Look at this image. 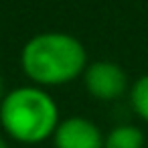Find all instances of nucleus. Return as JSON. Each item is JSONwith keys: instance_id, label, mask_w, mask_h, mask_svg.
<instances>
[{"instance_id": "1", "label": "nucleus", "mask_w": 148, "mask_h": 148, "mask_svg": "<svg viewBox=\"0 0 148 148\" xmlns=\"http://www.w3.org/2000/svg\"><path fill=\"white\" fill-rule=\"evenodd\" d=\"M87 67L83 43L61 31H47L31 37L21 51V69L33 85L59 87L75 81Z\"/></svg>"}, {"instance_id": "2", "label": "nucleus", "mask_w": 148, "mask_h": 148, "mask_svg": "<svg viewBox=\"0 0 148 148\" xmlns=\"http://www.w3.org/2000/svg\"><path fill=\"white\" fill-rule=\"evenodd\" d=\"M59 122V106L45 87L18 85L0 101V128L18 144H41L53 138Z\"/></svg>"}, {"instance_id": "3", "label": "nucleus", "mask_w": 148, "mask_h": 148, "mask_svg": "<svg viewBox=\"0 0 148 148\" xmlns=\"http://www.w3.org/2000/svg\"><path fill=\"white\" fill-rule=\"evenodd\" d=\"M83 85L87 93L99 101H116L128 91V75L126 71L108 59L87 63L83 71Z\"/></svg>"}, {"instance_id": "4", "label": "nucleus", "mask_w": 148, "mask_h": 148, "mask_svg": "<svg viewBox=\"0 0 148 148\" xmlns=\"http://www.w3.org/2000/svg\"><path fill=\"white\" fill-rule=\"evenodd\" d=\"M55 148H103V134L95 122L83 116H69L59 122L53 134Z\"/></svg>"}, {"instance_id": "5", "label": "nucleus", "mask_w": 148, "mask_h": 148, "mask_svg": "<svg viewBox=\"0 0 148 148\" xmlns=\"http://www.w3.org/2000/svg\"><path fill=\"white\" fill-rule=\"evenodd\" d=\"M103 148H144V134L132 124H120L103 136Z\"/></svg>"}, {"instance_id": "6", "label": "nucleus", "mask_w": 148, "mask_h": 148, "mask_svg": "<svg viewBox=\"0 0 148 148\" xmlns=\"http://www.w3.org/2000/svg\"><path fill=\"white\" fill-rule=\"evenodd\" d=\"M130 103H132V110L144 122H148V73L138 77L130 87Z\"/></svg>"}, {"instance_id": "7", "label": "nucleus", "mask_w": 148, "mask_h": 148, "mask_svg": "<svg viewBox=\"0 0 148 148\" xmlns=\"http://www.w3.org/2000/svg\"><path fill=\"white\" fill-rule=\"evenodd\" d=\"M4 93H6V89H4V79H2V75H0V101H2Z\"/></svg>"}, {"instance_id": "8", "label": "nucleus", "mask_w": 148, "mask_h": 148, "mask_svg": "<svg viewBox=\"0 0 148 148\" xmlns=\"http://www.w3.org/2000/svg\"><path fill=\"white\" fill-rule=\"evenodd\" d=\"M0 148H8V144H6V140L0 136Z\"/></svg>"}]
</instances>
